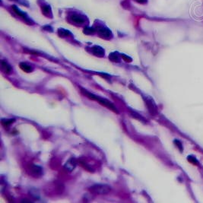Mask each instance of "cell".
Returning <instances> with one entry per match:
<instances>
[{"instance_id":"5b68a950","label":"cell","mask_w":203,"mask_h":203,"mask_svg":"<svg viewBox=\"0 0 203 203\" xmlns=\"http://www.w3.org/2000/svg\"><path fill=\"white\" fill-rule=\"evenodd\" d=\"M70 19L72 20V22L77 24H82L85 22L84 18L82 15H78V14H72L70 16Z\"/></svg>"},{"instance_id":"9c48e42d","label":"cell","mask_w":203,"mask_h":203,"mask_svg":"<svg viewBox=\"0 0 203 203\" xmlns=\"http://www.w3.org/2000/svg\"><path fill=\"white\" fill-rule=\"evenodd\" d=\"M1 68H2V70L5 72V73H6V74H9L11 72H12V67H11V66L6 62H5V61H2L1 62Z\"/></svg>"},{"instance_id":"ac0fdd59","label":"cell","mask_w":203,"mask_h":203,"mask_svg":"<svg viewBox=\"0 0 203 203\" xmlns=\"http://www.w3.org/2000/svg\"><path fill=\"white\" fill-rule=\"evenodd\" d=\"M122 57H123V59H124L126 61V62H129L128 60H132V59H130L129 57H128V56H125V55H122Z\"/></svg>"},{"instance_id":"30bf717a","label":"cell","mask_w":203,"mask_h":203,"mask_svg":"<svg viewBox=\"0 0 203 203\" xmlns=\"http://www.w3.org/2000/svg\"><path fill=\"white\" fill-rule=\"evenodd\" d=\"M20 68L25 72H30L33 71V68L29 65H28L27 63H24V62L20 63Z\"/></svg>"},{"instance_id":"e0dca14e","label":"cell","mask_w":203,"mask_h":203,"mask_svg":"<svg viewBox=\"0 0 203 203\" xmlns=\"http://www.w3.org/2000/svg\"><path fill=\"white\" fill-rule=\"evenodd\" d=\"M42 9H43V11H44V13H48V12L50 13V8L49 7V6H46V7L43 8Z\"/></svg>"},{"instance_id":"7a4b0ae2","label":"cell","mask_w":203,"mask_h":203,"mask_svg":"<svg viewBox=\"0 0 203 203\" xmlns=\"http://www.w3.org/2000/svg\"><path fill=\"white\" fill-rule=\"evenodd\" d=\"M89 190L91 193L95 195H104L110 192L111 188L106 184H95L90 187Z\"/></svg>"},{"instance_id":"2e32d148","label":"cell","mask_w":203,"mask_h":203,"mask_svg":"<svg viewBox=\"0 0 203 203\" xmlns=\"http://www.w3.org/2000/svg\"><path fill=\"white\" fill-rule=\"evenodd\" d=\"M174 143L176 144V145L177 146V148H179V149L182 151H183V145H182L180 142L178 141V140H175V141H174Z\"/></svg>"},{"instance_id":"8fae6325","label":"cell","mask_w":203,"mask_h":203,"mask_svg":"<svg viewBox=\"0 0 203 203\" xmlns=\"http://www.w3.org/2000/svg\"><path fill=\"white\" fill-rule=\"evenodd\" d=\"M15 122V119H2V124L4 126H8L13 123Z\"/></svg>"},{"instance_id":"d6986e66","label":"cell","mask_w":203,"mask_h":203,"mask_svg":"<svg viewBox=\"0 0 203 203\" xmlns=\"http://www.w3.org/2000/svg\"><path fill=\"white\" fill-rule=\"evenodd\" d=\"M138 2H140V3H145L147 2V0H136Z\"/></svg>"},{"instance_id":"3957f363","label":"cell","mask_w":203,"mask_h":203,"mask_svg":"<svg viewBox=\"0 0 203 203\" xmlns=\"http://www.w3.org/2000/svg\"><path fill=\"white\" fill-rule=\"evenodd\" d=\"M144 100L145 101V104L147 106L148 111L150 112L151 115H155L158 112V107L155 104L154 100L150 97H145L144 98Z\"/></svg>"},{"instance_id":"9a60e30c","label":"cell","mask_w":203,"mask_h":203,"mask_svg":"<svg viewBox=\"0 0 203 203\" xmlns=\"http://www.w3.org/2000/svg\"><path fill=\"white\" fill-rule=\"evenodd\" d=\"M188 161H189V162H191V163L194 164H198V161H197V160H196V159L195 158L192 157V156H189V157H188Z\"/></svg>"},{"instance_id":"277c9868","label":"cell","mask_w":203,"mask_h":203,"mask_svg":"<svg viewBox=\"0 0 203 203\" xmlns=\"http://www.w3.org/2000/svg\"><path fill=\"white\" fill-rule=\"evenodd\" d=\"M30 173L34 177H39L42 175L43 170L40 167L37 165H31L30 167Z\"/></svg>"},{"instance_id":"ba28073f","label":"cell","mask_w":203,"mask_h":203,"mask_svg":"<svg viewBox=\"0 0 203 203\" xmlns=\"http://www.w3.org/2000/svg\"><path fill=\"white\" fill-rule=\"evenodd\" d=\"M92 52H93V53H94L95 56H97L102 57V56H104V50L102 47L99 46H94L92 48Z\"/></svg>"},{"instance_id":"8992f818","label":"cell","mask_w":203,"mask_h":203,"mask_svg":"<svg viewBox=\"0 0 203 203\" xmlns=\"http://www.w3.org/2000/svg\"><path fill=\"white\" fill-rule=\"evenodd\" d=\"M98 32L99 33L100 36H101L102 38L109 39V38L112 37L111 31L107 28H100L98 30Z\"/></svg>"},{"instance_id":"7c38bea8","label":"cell","mask_w":203,"mask_h":203,"mask_svg":"<svg viewBox=\"0 0 203 203\" xmlns=\"http://www.w3.org/2000/svg\"><path fill=\"white\" fill-rule=\"evenodd\" d=\"M109 58H110V60L113 61V62H119V60H120L119 56L117 55V53H111V54L109 56Z\"/></svg>"},{"instance_id":"52a82bcc","label":"cell","mask_w":203,"mask_h":203,"mask_svg":"<svg viewBox=\"0 0 203 203\" xmlns=\"http://www.w3.org/2000/svg\"><path fill=\"white\" fill-rule=\"evenodd\" d=\"M76 164H77L76 161H75L74 158H71V159H69L67 162L66 163L65 168L68 171L71 172V171H72V170L75 169V167H76Z\"/></svg>"},{"instance_id":"4fadbf2b","label":"cell","mask_w":203,"mask_h":203,"mask_svg":"<svg viewBox=\"0 0 203 203\" xmlns=\"http://www.w3.org/2000/svg\"><path fill=\"white\" fill-rule=\"evenodd\" d=\"M94 31H95L94 29L92 28H86L84 30V33L85 34H93L94 33Z\"/></svg>"},{"instance_id":"6da1fadb","label":"cell","mask_w":203,"mask_h":203,"mask_svg":"<svg viewBox=\"0 0 203 203\" xmlns=\"http://www.w3.org/2000/svg\"><path fill=\"white\" fill-rule=\"evenodd\" d=\"M82 92L84 95H86V96H87L88 98H90V99H91V100H96V101H98L101 105L104 106H106V108H108V109H110V110H113V112H115V113H119V112H118V110H117V109H116V107L113 105L111 102H110L109 100H106V99H104V98H100V97H98V96L95 95V94H91V93L88 92V90H84V89H82Z\"/></svg>"},{"instance_id":"5bb4252c","label":"cell","mask_w":203,"mask_h":203,"mask_svg":"<svg viewBox=\"0 0 203 203\" xmlns=\"http://www.w3.org/2000/svg\"><path fill=\"white\" fill-rule=\"evenodd\" d=\"M68 34H70L68 30H62V29H61V30H59V34H60V36L61 37H66Z\"/></svg>"}]
</instances>
